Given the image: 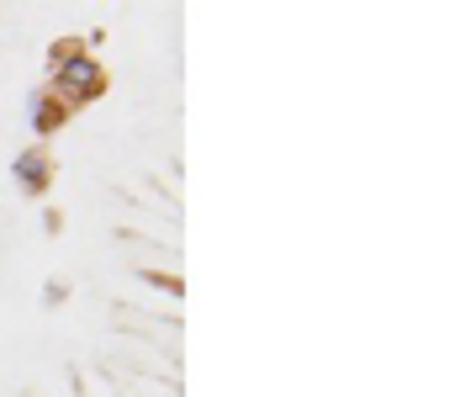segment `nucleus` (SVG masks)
I'll use <instances>...</instances> for the list:
<instances>
[{"mask_svg":"<svg viewBox=\"0 0 455 397\" xmlns=\"http://www.w3.org/2000/svg\"><path fill=\"white\" fill-rule=\"evenodd\" d=\"M101 91H107V75H101V64H96L85 48H80L75 59H64V64L53 69V91H48V96H53L64 112H75V107L96 101Z\"/></svg>","mask_w":455,"mask_h":397,"instance_id":"nucleus-1","label":"nucleus"},{"mask_svg":"<svg viewBox=\"0 0 455 397\" xmlns=\"http://www.w3.org/2000/svg\"><path fill=\"white\" fill-rule=\"evenodd\" d=\"M11 175H16V186H21L27 196H43V191H48V180H53V170H48V154H43V148H21V154L11 159Z\"/></svg>","mask_w":455,"mask_h":397,"instance_id":"nucleus-2","label":"nucleus"},{"mask_svg":"<svg viewBox=\"0 0 455 397\" xmlns=\"http://www.w3.org/2000/svg\"><path fill=\"white\" fill-rule=\"evenodd\" d=\"M27 107H32V112H27V123H32V132H37V138H53V132L64 128V117H69V112H64L48 91H32V101H27Z\"/></svg>","mask_w":455,"mask_h":397,"instance_id":"nucleus-3","label":"nucleus"},{"mask_svg":"<svg viewBox=\"0 0 455 397\" xmlns=\"http://www.w3.org/2000/svg\"><path fill=\"white\" fill-rule=\"evenodd\" d=\"M64 297H69V291H64V286H43V302H48V307H59V302H64Z\"/></svg>","mask_w":455,"mask_h":397,"instance_id":"nucleus-4","label":"nucleus"}]
</instances>
